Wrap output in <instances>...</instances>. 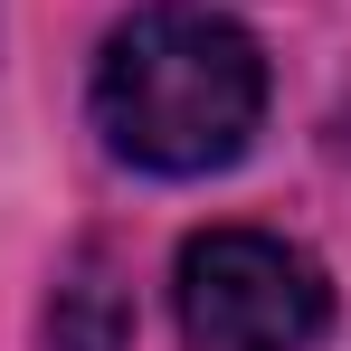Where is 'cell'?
<instances>
[{
    "mask_svg": "<svg viewBox=\"0 0 351 351\" xmlns=\"http://www.w3.org/2000/svg\"><path fill=\"white\" fill-rule=\"evenodd\" d=\"M123 342H133V285L114 276L105 247H76L48 294V351H123Z\"/></svg>",
    "mask_w": 351,
    "mask_h": 351,
    "instance_id": "cell-3",
    "label": "cell"
},
{
    "mask_svg": "<svg viewBox=\"0 0 351 351\" xmlns=\"http://www.w3.org/2000/svg\"><path fill=\"white\" fill-rule=\"evenodd\" d=\"M95 133L152 180H209L266 123V48L209 0H143L95 48Z\"/></svg>",
    "mask_w": 351,
    "mask_h": 351,
    "instance_id": "cell-1",
    "label": "cell"
},
{
    "mask_svg": "<svg viewBox=\"0 0 351 351\" xmlns=\"http://www.w3.org/2000/svg\"><path fill=\"white\" fill-rule=\"evenodd\" d=\"M190 351H313L332 332V276L276 228H199L171 266Z\"/></svg>",
    "mask_w": 351,
    "mask_h": 351,
    "instance_id": "cell-2",
    "label": "cell"
}]
</instances>
